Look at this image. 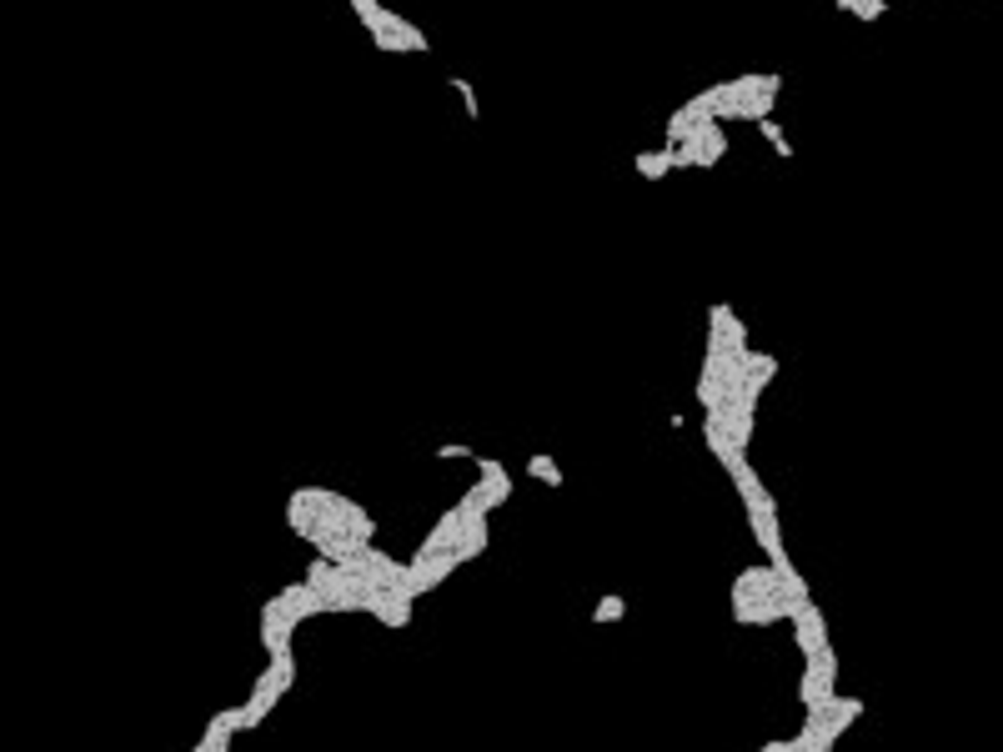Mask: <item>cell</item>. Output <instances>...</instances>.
Segmentation results:
<instances>
[{
	"mask_svg": "<svg viewBox=\"0 0 1003 752\" xmlns=\"http://www.w3.org/2000/svg\"><path fill=\"white\" fill-rule=\"evenodd\" d=\"M447 86L462 96V111H467V121H477V116H482V106H477V91H472V81H467V76H452Z\"/></svg>",
	"mask_w": 1003,
	"mask_h": 752,
	"instance_id": "obj_11",
	"label": "cell"
},
{
	"mask_svg": "<svg viewBox=\"0 0 1003 752\" xmlns=\"http://www.w3.org/2000/svg\"><path fill=\"white\" fill-rule=\"evenodd\" d=\"M527 472H532L537 482H547V487H562V467H557L547 452H532V457H527Z\"/></svg>",
	"mask_w": 1003,
	"mask_h": 752,
	"instance_id": "obj_8",
	"label": "cell"
},
{
	"mask_svg": "<svg viewBox=\"0 0 1003 752\" xmlns=\"http://www.w3.org/2000/svg\"><path fill=\"white\" fill-rule=\"evenodd\" d=\"M622 617H627V602H622L617 592H607V597L597 602V612H592V622H597V627H607V622H622Z\"/></svg>",
	"mask_w": 1003,
	"mask_h": 752,
	"instance_id": "obj_10",
	"label": "cell"
},
{
	"mask_svg": "<svg viewBox=\"0 0 1003 752\" xmlns=\"http://www.w3.org/2000/svg\"><path fill=\"white\" fill-rule=\"evenodd\" d=\"M808 667H803V687H798V697H803V707H818V702H828L833 697V682H838V657H833V642L823 647V652H813V657H803Z\"/></svg>",
	"mask_w": 1003,
	"mask_h": 752,
	"instance_id": "obj_3",
	"label": "cell"
},
{
	"mask_svg": "<svg viewBox=\"0 0 1003 752\" xmlns=\"http://www.w3.org/2000/svg\"><path fill=\"white\" fill-rule=\"evenodd\" d=\"M723 156H728V131H723L718 116L698 121V126L678 141V166H683V171H713Z\"/></svg>",
	"mask_w": 1003,
	"mask_h": 752,
	"instance_id": "obj_2",
	"label": "cell"
},
{
	"mask_svg": "<svg viewBox=\"0 0 1003 752\" xmlns=\"http://www.w3.org/2000/svg\"><path fill=\"white\" fill-rule=\"evenodd\" d=\"M838 11H848L858 21H883L888 16V0H838Z\"/></svg>",
	"mask_w": 1003,
	"mask_h": 752,
	"instance_id": "obj_9",
	"label": "cell"
},
{
	"mask_svg": "<svg viewBox=\"0 0 1003 752\" xmlns=\"http://www.w3.org/2000/svg\"><path fill=\"white\" fill-rule=\"evenodd\" d=\"M788 622H793V642H798V652H803V657H813V652H823V647H828V622H823V612L813 607V597H808V602H798V612H793Z\"/></svg>",
	"mask_w": 1003,
	"mask_h": 752,
	"instance_id": "obj_4",
	"label": "cell"
},
{
	"mask_svg": "<svg viewBox=\"0 0 1003 752\" xmlns=\"http://www.w3.org/2000/svg\"><path fill=\"white\" fill-rule=\"evenodd\" d=\"M437 457H442V462H472L477 452H472L467 442H447V447H437Z\"/></svg>",
	"mask_w": 1003,
	"mask_h": 752,
	"instance_id": "obj_13",
	"label": "cell"
},
{
	"mask_svg": "<svg viewBox=\"0 0 1003 752\" xmlns=\"http://www.w3.org/2000/svg\"><path fill=\"white\" fill-rule=\"evenodd\" d=\"M347 6H352V11H357V21H367V16H372V11H377V6H382V0H347Z\"/></svg>",
	"mask_w": 1003,
	"mask_h": 752,
	"instance_id": "obj_14",
	"label": "cell"
},
{
	"mask_svg": "<svg viewBox=\"0 0 1003 752\" xmlns=\"http://www.w3.org/2000/svg\"><path fill=\"white\" fill-rule=\"evenodd\" d=\"M632 171H637L642 181H662L667 171H678V146L662 141L657 151H637V156H632Z\"/></svg>",
	"mask_w": 1003,
	"mask_h": 752,
	"instance_id": "obj_6",
	"label": "cell"
},
{
	"mask_svg": "<svg viewBox=\"0 0 1003 752\" xmlns=\"http://www.w3.org/2000/svg\"><path fill=\"white\" fill-rule=\"evenodd\" d=\"M758 131H763V141H768V146H773V151H778L783 161L793 156V146H788V136H783V131L773 126V116H763V121H758Z\"/></svg>",
	"mask_w": 1003,
	"mask_h": 752,
	"instance_id": "obj_12",
	"label": "cell"
},
{
	"mask_svg": "<svg viewBox=\"0 0 1003 752\" xmlns=\"http://www.w3.org/2000/svg\"><path fill=\"white\" fill-rule=\"evenodd\" d=\"M693 126H698V116H693L688 106H678L673 116H667V126H662V141H673V146H678V141H683Z\"/></svg>",
	"mask_w": 1003,
	"mask_h": 752,
	"instance_id": "obj_7",
	"label": "cell"
},
{
	"mask_svg": "<svg viewBox=\"0 0 1003 752\" xmlns=\"http://www.w3.org/2000/svg\"><path fill=\"white\" fill-rule=\"evenodd\" d=\"M236 732H246V727H241V707H221V712L206 722V732L196 737V752H226Z\"/></svg>",
	"mask_w": 1003,
	"mask_h": 752,
	"instance_id": "obj_5",
	"label": "cell"
},
{
	"mask_svg": "<svg viewBox=\"0 0 1003 752\" xmlns=\"http://www.w3.org/2000/svg\"><path fill=\"white\" fill-rule=\"evenodd\" d=\"M362 26L372 31L377 51H387V56H427V51H432L427 31H422V26H412L407 16L387 11V6H377V11H372V16L362 21Z\"/></svg>",
	"mask_w": 1003,
	"mask_h": 752,
	"instance_id": "obj_1",
	"label": "cell"
}]
</instances>
